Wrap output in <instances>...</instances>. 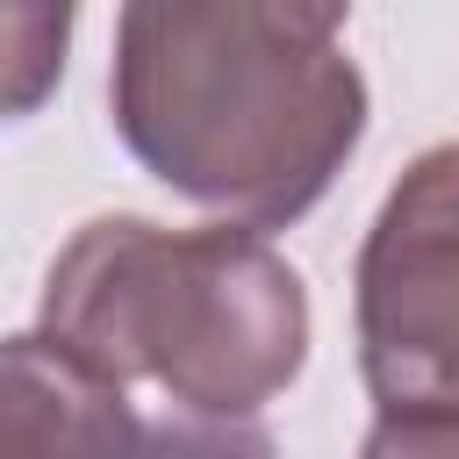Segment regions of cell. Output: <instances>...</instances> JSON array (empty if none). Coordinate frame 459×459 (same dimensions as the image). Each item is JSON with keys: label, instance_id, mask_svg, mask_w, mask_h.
<instances>
[{"label": "cell", "instance_id": "277c9868", "mask_svg": "<svg viewBox=\"0 0 459 459\" xmlns=\"http://www.w3.org/2000/svg\"><path fill=\"white\" fill-rule=\"evenodd\" d=\"M143 445L129 387L43 330L0 337V459H143Z\"/></svg>", "mask_w": 459, "mask_h": 459}, {"label": "cell", "instance_id": "52a82bcc", "mask_svg": "<svg viewBox=\"0 0 459 459\" xmlns=\"http://www.w3.org/2000/svg\"><path fill=\"white\" fill-rule=\"evenodd\" d=\"M359 459H459L452 416H380L359 445Z\"/></svg>", "mask_w": 459, "mask_h": 459}, {"label": "cell", "instance_id": "6da1fadb", "mask_svg": "<svg viewBox=\"0 0 459 459\" xmlns=\"http://www.w3.org/2000/svg\"><path fill=\"white\" fill-rule=\"evenodd\" d=\"M108 108L151 179L237 230L301 222L366 136L337 7L136 0L115 14Z\"/></svg>", "mask_w": 459, "mask_h": 459}, {"label": "cell", "instance_id": "5b68a950", "mask_svg": "<svg viewBox=\"0 0 459 459\" xmlns=\"http://www.w3.org/2000/svg\"><path fill=\"white\" fill-rule=\"evenodd\" d=\"M72 7H0V115H36L72 50Z\"/></svg>", "mask_w": 459, "mask_h": 459}, {"label": "cell", "instance_id": "8992f818", "mask_svg": "<svg viewBox=\"0 0 459 459\" xmlns=\"http://www.w3.org/2000/svg\"><path fill=\"white\" fill-rule=\"evenodd\" d=\"M143 459H273V437L258 423H201V416H165L151 423Z\"/></svg>", "mask_w": 459, "mask_h": 459}, {"label": "cell", "instance_id": "3957f363", "mask_svg": "<svg viewBox=\"0 0 459 459\" xmlns=\"http://www.w3.org/2000/svg\"><path fill=\"white\" fill-rule=\"evenodd\" d=\"M359 373L380 416L459 423V143H430L366 222L359 273Z\"/></svg>", "mask_w": 459, "mask_h": 459}, {"label": "cell", "instance_id": "7a4b0ae2", "mask_svg": "<svg viewBox=\"0 0 459 459\" xmlns=\"http://www.w3.org/2000/svg\"><path fill=\"white\" fill-rule=\"evenodd\" d=\"M36 330L115 387L143 380L201 423H258L308 366V287L258 230L93 215L50 258Z\"/></svg>", "mask_w": 459, "mask_h": 459}]
</instances>
